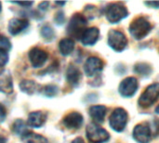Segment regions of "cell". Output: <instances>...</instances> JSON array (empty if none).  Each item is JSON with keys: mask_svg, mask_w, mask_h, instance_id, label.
I'll return each mask as SVG.
<instances>
[{"mask_svg": "<svg viewBox=\"0 0 159 143\" xmlns=\"http://www.w3.org/2000/svg\"><path fill=\"white\" fill-rule=\"evenodd\" d=\"M135 72L142 75H148L151 73V68L146 63H139L135 67Z\"/></svg>", "mask_w": 159, "mask_h": 143, "instance_id": "25", "label": "cell"}, {"mask_svg": "<svg viewBox=\"0 0 159 143\" xmlns=\"http://www.w3.org/2000/svg\"><path fill=\"white\" fill-rule=\"evenodd\" d=\"M0 11H1V3H0Z\"/></svg>", "mask_w": 159, "mask_h": 143, "instance_id": "36", "label": "cell"}, {"mask_svg": "<svg viewBox=\"0 0 159 143\" xmlns=\"http://www.w3.org/2000/svg\"><path fill=\"white\" fill-rule=\"evenodd\" d=\"M6 114H7V113H6V109H5V107L0 103V122H2V121L5 119Z\"/></svg>", "mask_w": 159, "mask_h": 143, "instance_id": "28", "label": "cell"}, {"mask_svg": "<svg viewBox=\"0 0 159 143\" xmlns=\"http://www.w3.org/2000/svg\"><path fill=\"white\" fill-rule=\"evenodd\" d=\"M56 4H57V5H64L65 2H56Z\"/></svg>", "mask_w": 159, "mask_h": 143, "instance_id": "34", "label": "cell"}, {"mask_svg": "<svg viewBox=\"0 0 159 143\" xmlns=\"http://www.w3.org/2000/svg\"><path fill=\"white\" fill-rule=\"evenodd\" d=\"M13 131L14 133H16L17 135H24L28 130L25 127V124L22 120H17L14 124H13Z\"/></svg>", "mask_w": 159, "mask_h": 143, "instance_id": "23", "label": "cell"}, {"mask_svg": "<svg viewBox=\"0 0 159 143\" xmlns=\"http://www.w3.org/2000/svg\"><path fill=\"white\" fill-rule=\"evenodd\" d=\"M38 87L39 86L34 81H32V80H23L20 84V87L21 89V91H23L29 95L34 94L37 90Z\"/></svg>", "mask_w": 159, "mask_h": 143, "instance_id": "21", "label": "cell"}, {"mask_svg": "<svg viewBox=\"0 0 159 143\" xmlns=\"http://www.w3.org/2000/svg\"><path fill=\"white\" fill-rule=\"evenodd\" d=\"M159 97V84L150 85L139 99V105L142 108H149L152 106Z\"/></svg>", "mask_w": 159, "mask_h": 143, "instance_id": "3", "label": "cell"}, {"mask_svg": "<svg viewBox=\"0 0 159 143\" xmlns=\"http://www.w3.org/2000/svg\"><path fill=\"white\" fill-rule=\"evenodd\" d=\"M48 57V53L39 47H34L29 52L30 61L34 68L43 66L45 64V62L47 61Z\"/></svg>", "mask_w": 159, "mask_h": 143, "instance_id": "10", "label": "cell"}, {"mask_svg": "<svg viewBox=\"0 0 159 143\" xmlns=\"http://www.w3.org/2000/svg\"><path fill=\"white\" fill-rule=\"evenodd\" d=\"M0 91L7 94L13 91L11 75L7 71H2L0 73Z\"/></svg>", "mask_w": 159, "mask_h": 143, "instance_id": "15", "label": "cell"}, {"mask_svg": "<svg viewBox=\"0 0 159 143\" xmlns=\"http://www.w3.org/2000/svg\"><path fill=\"white\" fill-rule=\"evenodd\" d=\"M108 44L116 51L120 52L124 50L127 47L128 40L126 35L117 30H112L108 34Z\"/></svg>", "mask_w": 159, "mask_h": 143, "instance_id": "7", "label": "cell"}, {"mask_svg": "<svg viewBox=\"0 0 159 143\" xmlns=\"http://www.w3.org/2000/svg\"><path fill=\"white\" fill-rule=\"evenodd\" d=\"M156 112L157 113V114H159V105L157 107V109H156Z\"/></svg>", "mask_w": 159, "mask_h": 143, "instance_id": "35", "label": "cell"}, {"mask_svg": "<svg viewBox=\"0 0 159 143\" xmlns=\"http://www.w3.org/2000/svg\"><path fill=\"white\" fill-rule=\"evenodd\" d=\"M16 4H19L20 6H25V7H28V6H31L33 4V2H16Z\"/></svg>", "mask_w": 159, "mask_h": 143, "instance_id": "31", "label": "cell"}, {"mask_svg": "<svg viewBox=\"0 0 159 143\" xmlns=\"http://www.w3.org/2000/svg\"><path fill=\"white\" fill-rule=\"evenodd\" d=\"M72 143H85V142H84V141H83L81 138H76L75 141H72Z\"/></svg>", "mask_w": 159, "mask_h": 143, "instance_id": "32", "label": "cell"}, {"mask_svg": "<svg viewBox=\"0 0 159 143\" xmlns=\"http://www.w3.org/2000/svg\"><path fill=\"white\" fill-rule=\"evenodd\" d=\"M87 137L91 143L106 142L110 138L109 133L105 129L94 124L87 127Z\"/></svg>", "mask_w": 159, "mask_h": 143, "instance_id": "5", "label": "cell"}, {"mask_svg": "<svg viewBox=\"0 0 159 143\" xmlns=\"http://www.w3.org/2000/svg\"><path fill=\"white\" fill-rule=\"evenodd\" d=\"M152 25L151 23L143 17L136 18L129 26L130 34L137 40L143 39L151 31Z\"/></svg>", "mask_w": 159, "mask_h": 143, "instance_id": "1", "label": "cell"}, {"mask_svg": "<svg viewBox=\"0 0 159 143\" xmlns=\"http://www.w3.org/2000/svg\"><path fill=\"white\" fill-rule=\"evenodd\" d=\"M99 34H100V32H99L98 28H96V27L89 28L84 32V34L81 37V41L85 46H92L97 42L98 38H99Z\"/></svg>", "mask_w": 159, "mask_h": 143, "instance_id": "14", "label": "cell"}, {"mask_svg": "<svg viewBox=\"0 0 159 143\" xmlns=\"http://www.w3.org/2000/svg\"><path fill=\"white\" fill-rule=\"evenodd\" d=\"M138 88L137 79L134 77H127L119 86V92L123 97H132Z\"/></svg>", "mask_w": 159, "mask_h": 143, "instance_id": "9", "label": "cell"}, {"mask_svg": "<svg viewBox=\"0 0 159 143\" xmlns=\"http://www.w3.org/2000/svg\"><path fill=\"white\" fill-rule=\"evenodd\" d=\"M22 141L24 143H48V141L45 137L29 131L22 135Z\"/></svg>", "mask_w": 159, "mask_h": 143, "instance_id": "20", "label": "cell"}, {"mask_svg": "<svg viewBox=\"0 0 159 143\" xmlns=\"http://www.w3.org/2000/svg\"><path fill=\"white\" fill-rule=\"evenodd\" d=\"M63 124L68 129H78L83 124V116L76 112L70 113L64 117Z\"/></svg>", "mask_w": 159, "mask_h": 143, "instance_id": "12", "label": "cell"}, {"mask_svg": "<svg viewBox=\"0 0 159 143\" xmlns=\"http://www.w3.org/2000/svg\"><path fill=\"white\" fill-rule=\"evenodd\" d=\"M66 79L69 82V84H71L72 86L78 85V83L81 79L80 71L75 66H70L66 73Z\"/></svg>", "mask_w": 159, "mask_h": 143, "instance_id": "18", "label": "cell"}, {"mask_svg": "<svg viewBox=\"0 0 159 143\" xmlns=\"http://www.w3.org/2000/svg\"><path fill=\"white\" fill-rule=\"evenodd\" d=\"M59 48L63 56L71 54L75 48V41L71 38H63L59 43Z\"/></svg>", "mask_w": 159, "mask_h": 143, "instance_id": "19", "label": "cell"}, {"mask_svg": "<svg viewBox=\"0 0 159 143\" xmlns=\"http://www.w3.org/2000/svg\"><path fill=\"white\" fill-rule=\"evenodd\" d=\"M103 62L97 57H90L85 63V73L88 76H93L102 70Z\"/></svg>", "mask_w": 159, "mask_h": 143, "instance_id": "11", "label": "cell"}, {"mask_svg": "<svg viewBox=\"0 0 159 143\" xmlns=\"http://www.w3.org/2000/svg\"><path fill=\"white\" fill-rule=\"evenodd\" d=\"M10 47H11V45H10L9 41L4 36L0 37V48L7 51L8 49H10Z\"/></svg>", "mask_w": 159, "mask_h": 143, "instance_id": "26", "label": "cell"}, {"mask_svg": "<svg viewBox=\"0 0 159 143\" xmlns=\"http://www.w3.org/2000/svg\"><path fill=\"white\" fill-rule=\"evenodd\" d=\"M87 25L86 18L81 14H75L72 17L67 31L68 34L75 38H81L84 32L86 31L85 27Z\"/></svg>", "mask_w": 159, "mask_h": 143, "instance_id": "2", "label": "cell"}, {"mask_svg": "<svg viewBox=\"0 0 159 143\" xmlns=\"http://www.w3.org/2000/svg\"><path fill=\"white\" fill-rule=\"evenodd\" d=\"M55 20L57 21V23H62L63 22V20H64V16H63V13L62 12H59L58 14H57V16H56V19H55Z\"/></svg>", "mask_w": 159, "mask_h": 143, "instance_id": "29", "label": "cell"}, {"mask_svg": "<svg viewBox=\"0 0 159 143\" xmlns=\"http://www.w3.org/2000/svg\"><path fill=\"white\" fill-rule=\"evenodd\" d=\"M59 92V87L55 85H48L43 88V93L47 97H54Z\"/></svg>", "mask_w": 159, "mask_h": 143, "instance_id": "24", "label": "cell"}, {"mask_svg": "<svg viewBox=\"0 0 159 143\" xmlns=\"http://www.w3.org/2000/svg\"><path fill=\"white\" fill-rule=\"evenodd\" d=\"M46 121L45 114L41 112L31 113L28 116V125L33 127H40Z\"/></svg>", "mask_w": 159, "mask_h": 143, "instance_id": "17", "label": "cell"}, {"mask_svg": "<svg viewBox=\"0 0 159 143\" xmlns=\"http://www.w3.org/2000/svg\"><path fill=\"white\" fill-rule=\"evenodd\" d=\"M28 20H23V19H11L8 22V32L12 34H18L19 33H20L22 30H24L27 26H28Z\"/></svg>", "mask_w": 159, "mask_h": 143, "instance_id": "13", "label": "cell"}, {"mask_svg": "<svg viewBox=\"0 0 159 143\" xmlns=\"http://www.w3.org/2000/svg\"><path fill=\"white\" fill-rule=\"evenodd\" d=\"M127 16V8L120 3H113L107 7L106 18L111 23H117Z\"/></svg>", "mask_w": 159, "mask_h": 143, "instance_id": "4", "label": "cell"}, {"mask_svg": "<svg viewBox=\"0 0 159 143\" xmlns=\"http://www.w3.org/2000/svg\"><path fill=\"white\" fill-rule=\"evenodd\" d=\"M146 5L150 6V7H156V8H159V2H145Z\"/></svg>", "mask_w": 159, "mask_h": 143, "instance_id": "30", "label": "cell"}, {"mask_svg": "<svg viewBox=\"0 0 159 143\" xmlns=\"http://www.w3.org/2000/svg\"><path fill=\"white\" fill-rule=\"evenodd\" d=\"M41 35L47 41H51L55 37L54 31L48 24H46L41 28Z\"/></svg>", "mask_w": 159, "mask_h": 143, "instance_id": "22", "label": "cell"}, {"mask_svg": "<svg viewBox=\"0 0 159 143\" xmlns=\"http://www.w3.org/2000/svg\"><path fill=\"white\" fill-rule=\"evenodd\" d=\"M89 114L96 123H102L106 114V107L102 105L92 106L89 109Z\"/></svg>", "mask_w": 159, "mask_h": 143, "instance_id": "16", "label": "cell"}, {"mask_svg": "<svg viewBox=\"0 0 159 143\" xmlns=\"http://www.w3.org/2000/svg\"><path fill=\"white\" fill-rule=\"evenodd\" d=\"M6 141H7V140L4 137L0 136V143H6Z\"/></svg>", "mask_w": 159, "mask_h": 143, "instance_id": "33", "label": "cell"}, {"mask_svg": "<svg viewBox=\"0 0 159 143\" xmlns=\"http://www.w3.org/2000/svg\"><path fill=\"white\" fill-rule=\"evenodd\" d=\"M127 122H128V114L122 108L116 109L112 113L110 119H109L111 127L117 132H121L124 130L127 125Z\"/></svg>", "mask_w": 159, "mask_h": 143, "instance_id": "6", "label": "cell"}, {"mask_svg": "<svg viewBox=\"0 0 159 143\" xmlns=\"http://www.w3.org/2000/svg\"><path fill=\"white\" fill-rule=\"evenodd\" d=\"M7 51L0 48V67L4 66L7 62V60H8V56H7Z\"/></svg>", "mask_w": 159, "mask_h": 143, "instance_id": "27", "label": "cell"}, {"mask_svg": "<svg viewBox=\"0 0 159 143\" xmlns=\"http://www.w3.org/2000/svg\"><path fill=\"white\" fill-rule=\"evenodd\" d=\"M133 137L139 143H148L151 141L152 133L148 124H140L133 130Z\"/></svg>", "mask_w": 159, "mask_h": 143, "instance_id": "8", "label": "cell"}]
</instances>
